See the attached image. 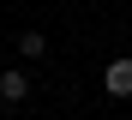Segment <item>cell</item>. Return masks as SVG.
<instances>
[{
	"instance_id": "obj_1",
	"label": "cell",
	"mask_w": 132,
	"mask_h": 120,
	"mask_svg": "<svg viewBox=\"0 0 132 120\" xmlns=\"http://www.w3.org/2000/svg\"><path fill=\"white\" fill-rule=\"evenodd\" d=\"M102 90H108V96H120V102H132V54H114V60H108Z\"/></svg>"
},
{
	"instance_id": "obj_2",
	"label": "cell",
	"mask_w": 132,
	"mask_h": 120,
	"mask_svg": "<svg viewBox=\"0 0 132 120\" xmlns=\"http://www.w3.org/2000/svg\"><path fill=\"white\" fill-rule=\"evenodd\" d=\"M30 96H36V84H30V72H0V102H6V108H24L30 102Z\"/></svg>"
},
{
	"instance_id": "obj_3",
	"label": "cell",
	"mask_w": 132,
	"mask_h": 120,
	"mask_svg": "<svg viewBox=\"0 0 132 120\" xmlns=\"http://www.w3.org/2000/svg\"><path fill=\"white\" fill-rule=\"evenodd\" d=\"M48 54V36L42 30H18V60H42Z\"/></svg>"
}]
</instances>
